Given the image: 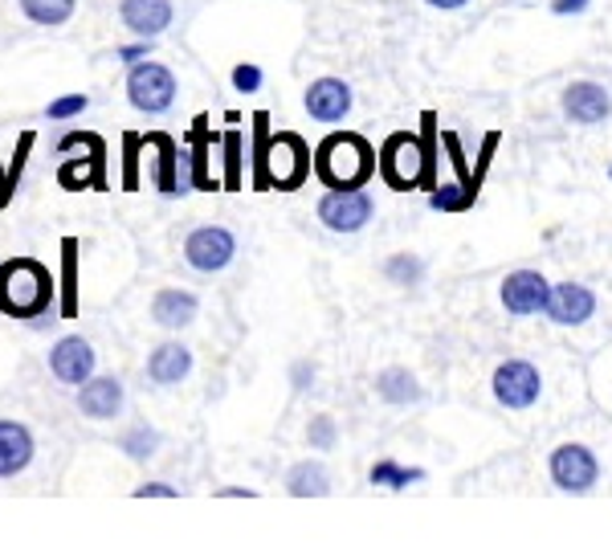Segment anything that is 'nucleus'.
Wrapping results in <instances>:
<instances>
[{
	"mask_svg": "<svg viewBox=\"0 0 612 551\" xmlns=\"http://www.w3.org/2000/svg\"><path fill=\"white\" fill-rule=\"evenodd\" d=\"M254 123H258V156H254V188H282V193H291L306 180L310 172V147L294 135V131H278L270 135V114L261 111L254 114Z\"/></svg>",
	"mask_w": 612,
	"mask_h": 551,
	"instance_id": "nucleus-1",
	"label": "nucleus"
},
{
	"mask_svg": "<svg viewBox=\"0 0 612 551\" xmlns=\"http://www.w3.org/2000/svg\"><path fill=\"white\" fill-rule=\"evenodd\" d=\"M53 298H58L53 274L37 258H9L0 266V315L37 319V315H49Z\"/></svg>",
	"mask_w": 612,
	"mask_h": 551,
	"instance_id": "nucleus-2",
	"label": "nucleus"
},
{
	"mask_svg": "<svg viewBox=\"0 0 612 551\" xmlns=\"http://www.w3.org/2000/svg\"><path fill=\"white\" fill-rule=\"evenodd\" d=\"M315 172L327 188H364L376 172V151L364 135H327L315 151Z\"/></svg>",
	"mask_w": 612,
	"mask_h": 551,
	"instance_id": "nucleus-3",
	"label": "nucleus"
},
{
	"mask_svg": "<svg viewBox=\"0 0 612 551\" xmlns=\"http://www.w3.org/2000/svg\"><path fill=\"white\" fill-rule=\"evenodd\" d=\"M127 98L135 111L163 114L176 102V74L160 62H135L127 74Z\"/></svg>",
	"mask_w": 612,
	"mask_h": 551,
	"instance_id": "nucleus-4",
	"label": "nucleus"
},
{
	"mask_svg": "<svg viewBox=\"0 0 612 551\" xmlns=\"http://www.w3.org/2000/svg\"><path fill=\"white\" fill-rule=\"evenodd\" d=\"M237 258V237L225 225H200L184 242V261L200 274H221Z\"/></svg>",
	"mask_w": 612,
	"mask_h": 551,
	"instance_id": "nucleus-5",
	"label": "nucleus"
},
{
	"mask_svg": "<svg viewBox=\"0 0 612 551\" xmlns=\"http://www.w3.org/2000/svg\"><path fill=\"white\" fill-rule=\"evenodd\" d=\"M371 212H376V205L364 188H331L319 200V221L331 233H359L371 221Z\"/></svg>",
	"mask_w": 612,
	"mask_h": 551,
	"instance_id": "nucleus-6",
	"label": "nucleus"
},
{
	"mask_svg": "<svg viewBox=\"0 0 612 551\" xmlns=\"http://www.w3.org/2000/svg\"><path fill=\"white\" fill-rule=\"evenodd\" d=\"M425 163H429V156H425V144H420L417 135H392L384 144V151H380V172L401 193L413 188L425 176Z\"/></svg>",
	"mask_w": 612,
	"mask_h": 551,
	"instance_id": "nucleus-7",
	"label": "nucleus"
},
{
	"mask_svg": "<svg viewBox=\"0 0 612 551\" xmlns=\"http://www.w3.org/2000/svg\"><path fill=\"white\" fill-rule=\"evenodd\" d=\"M600 478V462L592 457L588 445H560L555 454H551V482L567 494H584V490H592Z\"/></svg>",
	"mask_w": 612,
	"mask_h": 551,
	"instance_id": "nucleus-8",
	"label": "nucleus"
},
{
	"mask_svg": "<svg viewBox=\"0 0 612 551\" xmlns=\"http://www.w3.org/2000/svg\"><path fill=\"white\" fill-rule=\"evenodd\" d=\"M539 389H543V380L527 359H506L494 372V396L506 408H531L539 401Z\"/></svg>",
	"mask_w": 612,
	"mask_h": 551,
	"instance_id": "nucleus-9",
	"label": "nucleus"
},
{
	"mask_svg": "<svg viewBox=\"0 0 612 551\" xmlns=\"http://www.w3.org/2000/svg\"><path fill=\"white\" fill-rule=\"evenodd\" d=\"M95 347L82 340V335H62V340L49 347V372L58 376L62 384H86L95 376Z\"/></svg>",
	"mask_w": 612,
	"mask_h": 551,
	"instance_id": "nucleus-10",
	"label": "nucleus"
},
{
	"mask_svg": "<svg viewBox=\"0 0 612 551\" xmlns=\"http://www.w3.org/2000/svg\"><path fill=\"white\" fill-rule=\"evenodd\" d=\"M548 298H551L548 278L535 274V270H515V274L502 282V307L511 310V315H539V310H548Z\"/></svg>",
	"mask_w": 612,
	"mask_h": 551,
	"instance_id": "nucleus-11",
	"label": "nucleus"
},
{
	"mask_svg": "<svg viewBox=\"0 0 612 551\" xmlns=\"http://www.w3.org/2000/svg\"><path fill=\"white\" fill-rule=\"evenodd\" d=\"M564 114L572 123L597 127V123H604L612 114V95L600 82H572L564 90Z\"/></svg>",
	"mask_w": 612,
	"mask_h": 551,
	"instance_id": "nucleus-12",
	"label": "nucleus"
},
{
	"mask_svg": "<svg viewBox=\"0 0 612 551\" xmlns=\"http://www.w3.org/2000/svg\"><path fill=\"white\" fill-rule=\"evenodd\" d=\"M78 408L82 417H90V421H111V417H119L123 413V380H114V376H90L78 389Z\"/></svg>",
	"mask_w": 612,
	"mask_h": 551,
	"instance_id": "nucleus-13",
	"label": "nucleus"
},
{
	"mask_svg": "<svg viewBox=\"0 0 612 551\" xmlns=\"http://www.w3.org/2000/svg\"><path fill=\"white\" fill-rule=\"evenodd\" d=\"M592 310H597V298L588 286L580 282H560V286H551V298H548V319L560 327H576L584 319H592Z\"/></svg>",
	"mask_w": 612,
	"mask_h": 551,
	"instance_id": "nucleus-14",
	"label": "nucleus"
},
{
	"mask_svg": "<svg viewBox=\"0 0 612 551\" xmlns=\"http://www.w3.org/2000/svg\"><path fill=\"white\" fill-rule=\"evenodd\" d=\"M58 184L65 193H82V188H107V144L90 147V156H70L58 168Z\"/></svg>",
	"mask_w": 612,
	"mask_h": 551,
	"instance_id": "nucleus-15",
	"label": "nucleus"
},
{
	"mask_svg": "<svg viewBox=\"0 0 612 551\" xmlns=\"http://www.w3.org/2000/svg\"><path fill=\"white\" fill-rule=\"evenodd\" d=\"M306 111L319 123H339L343 114L352 111V86L339 78H319L306 86Z\"/></svg>",
	"mask_w": 612,
	"mask_h": 551,
	"instance_id": "nucleus-16",
	"label": "nucleus"
},
{
	"mask_svg": "<svg viewBox=\"0 0 612 551\" xmlns=\"http://www.w3.org/2000/svg\"><path fill=\"white\" fill-rule=\"evenodd\" d=\"M119 16L135 37H160L172 25V0H123Z\"/></svg>",
	"mask_w": 612,
	"mask_h": 551,
	"instance_id": "nucleus-17",
	"label": "nucleus"
},
{
	"mask_svg": "<svg viewBox=\"0 0 612 551\" xmlns=\"http://www.w3.org/2000/svg\"><path fill=\"white\" fill-rule=\"evenodd\" d=\"M33 433L21 421H0V478H16L33 462Z\"/></svg>",
	"mask_w": 612,
	"mask_h": 551,
	"instance_id": "nucleus-18",
	"label": "nucleus"
},
{
	"mask_svg": "<svg viewBox=\"0 0 612 551\" xmlns=\"http://www.w3.org/2000/svg\"><path fill=\"white\" fill-rule=\"evenodd\" d=\"M188 372H193V352H188L184 343H160V347L147 356V376H151V384L172 389V384H180Z\"/></svg>",
	"mask_w": 612,
	"mask_h": 551,
	"instance_id": "nucleus-19",
	"label": "nucleus"
},
{
	"mask_svg": "<svg viewBox=\"0 0 612 551\" xmlns=\"http://www.w3.org/2000/svg\"><path fill=\"white\" fill-rule=\"evenodd\" d=\"M196 310H200L196 294L180 291V286H168V291H160L156 298H151V319H156L160 327H168V331L188 327L196 319Z\"/></svg>",
	"mask_w": 612,
	"mask_h": 551,
	"instance_id": "nucleus-20",
	"label": "nucleus"
},
{
	"mask_svg": "<svg viewBox=\"0 0 612 551\" xmlns=\"http://www.w3.org/2000/svg\"><path fill=\"white\" fill-rule=\"evenodd\" d=\"M286 490L294 499H322V494H331V478H327L319 462H298L286 474Z\"/></svg>",
	"mask_w": 612,
	"mask_h": 551,
	"instance_id": "nucleus-21",
	"label": "nucleus"
},
{
	"mask_svg": "<svg viewBox=\"0 0 612 551\" xmlns=\"http://www.w3.org/2000/svg\"><path fill=\"white\" fill-rule=\"evenodd\" d=\"M376 392L384 396L388 405H413V401H420L417 376L404 372V368H388V372L376 376Z\"/></svg>",
	"mask_w": 612,
	"mask_h": 551,
	"instance_id": "nucleus-22",
	"label": "nucleus"
},
{
	"mask_svg": "<svg viewBox=\"0 0 612 551\" xmlns=\"http://www.w3.org/2000/svg\"><path fill=\"white\" fill-rule=\"evenodd\" d=\"M147 144H156V151H160V172H156V180H160V193L163 196H176L184 193L180 188V176H176V160H180V147L172 135H160V131H151V135H144Z\"/></svg>",
	"mask_w": 612,
	"mask_h": 551,
	"instance_id": "nucleus-23",
	"label": "nucleus"
},
{
	"mask_svg": "<svg viewBox=\"0 0 612 551\" xmlns=\"http://www.w3.org/2000/svg\"><path fill=\"white\" fill-rule=\"evenodd\" d=\"M21 4V13L29 16L33 25H41V29H58L65 25L74 9H78V0H16Z\"/></svg>",
	"mask_w": 612,
	"mask_h": 551,
	"instance_id": "nucleus-24",
	"label": "nucleus"
},
{
	"mask_svg": "<svg viewBox=\"0 0 612 551\" xmlns=\"http://www.w3.org/2000/svg\"><path fill=\"white\" fill-rule=\"evenodd\" d=\"M62 319L78 315V237H62Z\"/></svg>",
	"mask_w": 612,
	"mask_h": 551,
	"instance_id": "nucleus-25",
	"label": "nucleus"
},
{
	"mask_svg": "<svg viewBox=\"0 0 612 551\" xmlns=\"http://www.w3.org/2000/svg\"><path fill=\"white\" fill-rule=\"evenodd\" d=\"M33 144H37V135L25 131V135H21V144H16V151H13V163H9V172H4V184H0V209L13 200L16 184H21V176H25V163H29Z\"/></svg>",
	"mask_w": 612,
	"mask_h": 551,
	"instance_id": "nucleus-26",
	"label": "nucleus"
},
{
	"mask_svg": "<svg viewBox=\"0 0 612 551\" xmlns=\"http://www.w3.org/2000/svg\"><path fill=\"white\" fill-rule=\"evenodd\" d=\"M119 450H127L131 462H147V457L160 450V433H156V429H147V425H135L131 433H123Z\"/></svg>",
	"mask_w": 612,
	"mask_h": 551,
	"instance_id": "nucleus-27",
	"label": "nucleus"
},
{
	"mask_svg": "<svg viewBox=\"0 0 612 551\" xmlns=\"http://www.w3.org/2000/svg\"><path fill=\"white\" fill-rule=\"evenodd\" d=\"M420 478H425V470H404L396 462H376V466H371V482L388 490H401V487H408V482H420Z\"/></svg>",
	"mask_w": 612,
	"mask_h": 551,
	"instance_id": "nucleus-28",
	"label": "nucleus"
},
{
	"mask_svg": "<svg viewBox=\"0 0 612 551\" xmlns=\"http://www.w3.org/2000/svg\"><path fill=\"white\" fill-rule=\"evenodd\" d=\"M384 274L396 282V286H417L420 274H425V266L417 258H408V254H396V258L384 266Z\"/></svg>",
	"mask_w": 612,
	"mask_h": 551,
	"instance_id": "nucleus-29",
	"label": "nucleus"
},
{
	"mask_svg": "<svg viewBox=\"0 0 612 551\" xmlns=\"http://www.w3.org/2000/svg\"><path fill=\"white\" fill-rule=\"evenodd\" d=\"M90 107V98L86 95H62V98H53L46 107V119L49 123H65V119H74V114H82Z\"/></svg>",
	"mask_w": 612,
	"mask_h": 551,
	"instance_id": "nucleus-30",
	"label": "nucleus"
},
{
	"mask_svg": "<svg viewBox=\"0 0 612 551\" xmlns=\"http://www.w3.org/2000/svg\"><path fill=\"white\" fill-rule=\"evenodd\" d=\"M242 184V135L229 131L225 135V188Z\"/></svg>",
	"mask_w": 612,
	"mask_h": 551,
	"instance_id": "nucleus-31",
	"label": "nucleus"
},
{
	"mask_svg": "<svg viewBox=\"0 0 612 551\" xmlns=\"http://www.w3.org/2000/svg\"><path fill=\"white\" fill-rule=\"evenodd\" d=\"M306 441H310L315 450H331V445H335V421H331V417H315L310 429H306Z\"/></svg>",
	"mask_w": 612,
	"mask_h": 551,
	"instance_id": "nucleus-32",
	"label": "nucleus"
},
{
	"mask_svg": "<svg viewBox=\"0 0 612 551\" xmlns=\"http://www.w3.org/2000/svg\"><path fill=\"white\" fill-rule=\"evenodd\" d=\"M233 90H242V95H258L261 90L258 65H233Z\"/></svg>",
	"mask_w": 612,
	"mask_h": 551,
	"instance_id": "nucleus-33",
	"label": "nucleus"
},
{
	"mask_svg": "<svg viewBox=\"0 0 612 551\" xmlns=\"http://www.w3.org/2000/svg\"><path fill=\"white\" fill-rule=\"evenodd\" d=\"M151 49H156V37H139V46H119L114 49V58L135 65V62H144V58H151Z\"/></svg>",
	"mask_w": 612,
	"mask_h": 551,
	"instance_id": "nucleus-34",
	"label": "nucleus"
},
{
	"mask_svg": "<svg viewBox=\"0 0 612 551\" xmlns=\"http://www.w3.org/2000/svg\"><path fill=\"white\" fill-rule=\"evenodd\" d=\"M123 147H127V172H123V188H135V184H139V176H135V151L144 147V135H127V139H123Z\"/></svg>",
	"mask_w": 612,
	"mask_h": 551,
	"instance_id": "nucleus-35",
	"label": "nucleus"
},
{
	"mask_svg": "<svg viewBox=\"0 0 612 551\" xmlns=\"http://www.w3.org/2000/svg\"><path fill=\"white\" fill-rule=\"evenodd\" d=\"M176 487H163V482H147V487L135 490V499H176Z\"/></svg>",
	"mask_w": 612,
	"mask_h": 551,
	"instance_id": "nucleus-36",
	"label": "nucleus"
},
{
	"mask_svg": "<svg viewBox=\"0 0 612 551\" xmlns=\"http://www.w3.org/2000/svg\"><path fill=\"white\" fill-rule=\"evenodd\" d=\"M551 9L560 16H567V13H584L588 9V0H551Z\"/></svg>",
	"mask_w": 612,
	"mask_h": 551,
	"instance_id": "nucleus-37",
	"label": "nucleus"
},
{
	"mask_svg": "<svg viewBox=\"0 0 612 551\" xmlns=\"http://www.w3.org/2000/svg\"><path fill=\"white\" fill-rule=\"evenodd\" d=\"M310 380H315V368H310V364H298V368H294V389L298 392L310 389Z\"/></svg>",
	"mask_w": 612,
	"mask_h": 551,
	"instance_id": "nucleus-38",
	"label": "nucleus"
},
{
	"mask_svg": "<svg viewBox=\"0 0 612 551\" xmlns=\"http://www.w3.org/2000/svg\"><path fill=\"white\" fill-rule=\"evenodd\" d=\"M221 499H254V490H242V487H229V490H221Z\"/></svg>",
	"mask_w": 612,
	"mask_h": 551,
	"instance_id": "nucleus-39",
	"label": "nucleus"
},
{
	"mask_svg": "<svg viewBox=\"0 0 612 551\" xmlns=\"http://www.w3.org/2000/svg\"><path fill=\"white\" fill-rule=\"evenodd\" d=\"M429 4H433V9H462L466 0H429Z\"/></svg>",
	"mask_w": 612,
	"mask_h": 551,
	"instance_id": "nucleus-40",
	"label": "nucleus"
}]
</instances>
